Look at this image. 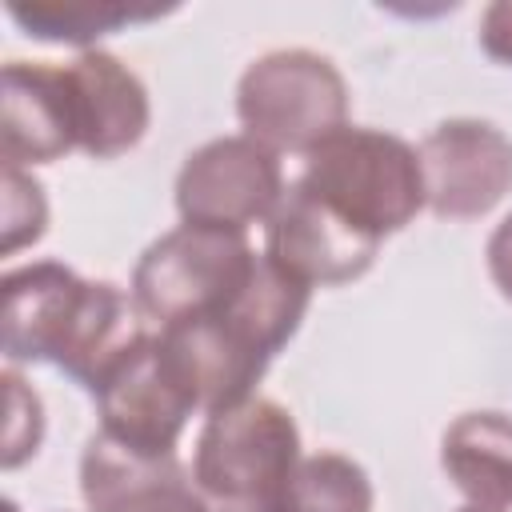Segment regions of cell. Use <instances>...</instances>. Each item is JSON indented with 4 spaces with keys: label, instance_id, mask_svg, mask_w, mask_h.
Wrapping results in <instances>:
<instances>
[{
    "label": "cell",
    "instance_id": "obj_11",
    "mask_svg": "<svg viewBox=\"0 0 512 512\" xmlns=\"http://www.w3.org/2000/svg\"><path fill=\"white\" fill-rule=\"evenodd\" d=\"M72 112H76V148L92 160H116L132 152L148 124L152 104L144 80L112 52L88 48L64 64Z\"/></svg>",
    "mask_w": 512,
    "mask_h": 512
},
{
    "label": "cell",
    "instance_id": "obj_15",
    "mask_svg": "<svg viewBox=\"0 0 512 512\" xmlns=\"http://www.w3.org/2000/svg\"><path fill=\"white\" fill-rule=\"evenodd\" d=\"M176 12V4L156 0H8V16L32 36L48 44H72L80 52L96 48L100 36L144 24Z\"/></svg>",
    "mask_w": 512,
    "mask_h": 512
},
{
    "label": "cell",
    "instance_id": "obj_16",
    "mask_svg": "<svg viewBox=\"0 0 512 512\" xmlns=\"http://www.w3.org/2000/svg\"><path fill=\"white\" fill-rule=\"evenodd\" d=\"M376 492L368 472L340 452L304 456L288 492V512H372Z\"/></svg>",
    "mask_w": 512,
    "mask_h": 512
},
{
    "label": "cell",
    "instance_id": "obj_18",
    "mask_svg": "<svg viewBox=\"0 0 512 512\" xmlns=\"http://www.w3.org/2000/svg\"><path fill=\"white\" fill-rule=\"evenodd\" d=\"M48 228L44 188L24 168H4V256L36 244Z\"/></svg>",
    "mask_w": 512,
    "mask_h": 512
},
{
    "label": "cell",
    "instance_id": "obj_13",
    "mask_svg": "<svg viewBox=\"0 0 512 512\" xmlns=\"http://www.w3.org/2000/svg\"><path fill=\"white\" fill-rule=\"evenodd\" d=\"M0 92H4V120H0L4 168L52 164L76 148V112H72L64 64L8 60L0 72Z\"/></svg>",
    "mask_w": 512,
    "mask_h": 512
},
{
    "label": "cell",
    "instance_id": "obj_19",
    "mask_svg": "<svg viewBox=\"0 0 512 512\" xmlns=\"http://www.w3.org/2000/svg\"><path fill=\"white\" fill-rule=\"evenodd\" d=\"M480 48L488 60L512 68V0H496L480 16Z\"/></svg>",
    "mask_w": 512,
    "mask_h": 512
},
{
    "label": "cell",
    "instance_id": "obj_6",
    "mask_svg": "<svg viewBox=\"0 0 512 512\" xmlns=\"http://www.w3.org/2000/svg\"><path fill=\"white\" fill-rule=\"evenodd\" d=\"M100 432L140 456H172L192 412L196 392L172 364L156 328H148L92 388Z\"/></svg>",
    "mask_w": 512,
    "mask_h": 512
},
{
    "label": "cell",
    "instance_id": "obj_4",
    "mask_svg": "<svg viewBox=\"0 0 512 512\" xmlns=\"http://www.w3.org/2000/svg\"><path fill=\"white\" fill-rule=\"evenodd\" d=\"M236 116L244 136L276 156H308L348 124V84L328 56L312 48H276L240 72Z\"/></svg>",
    "mask_w": 512,
    "mask_h": 512
},
{
    "label": "cell",
    "instance_id": "obj_8",
    "mask_svg": "<svg viewBox=\"0 0 512 512\" xmlns=\"http://www.w3.org/2000/svg\"><path fill=\"white\" fill-rule=\"evenodd\" d=\"M380 252V240L348 224L312 188L292 180L264 220V256L304 288H340L360 280Z\"/></svg>",
    "mask_w": 512,
    "mask_h": 512
},
{
    "label": "cell",
    "instance_id": "obj_21",
    "mask_svg": "<svg viewBox=\"0 0 512 512\" xmlns=\"http://www.w3.org/2000/svg\"><path fill=\"white\" fill-rule=\"evenodd\" d=\"M460 512H500V508H480V504H464Z\"/></svg>",
    "mask_w": 512,
    "mask_h": 512
},
{
    "label": "cell",
    "instance_id": "obj_5",
    "mask_svg": "<svg viewBox=\"0 0 512 512\" xmlns=\"http://www.w3.org/2000/svg\"><path fill=\"white\" fill-rule=\"evenodd\" d=\"M260 252L244 232L176 224L144 248L132 268L128 296L148 328H168L224 308L252 276Z\"/></svg>",
    "mask_w": 512,
    "mask_h": 512
},
{
    "label": "cell",
    "instance_id": "obj_9",
    "mask_svg": "<svg viewBox=\"0 0 512 512\" xmlns=\"http://www.w3.org/2000/svg\"><path fill=\"white\" fill-rule=\"evenodd\" d=\"M416 152L428 208L440 220H476L512 192V140L488 120H444Z\"/></svg>",
    "mask_w": 512,
    "mask_h": 512
},
{
    "label": "cell",
    "instance_id": "obj_12",
    "mask_svg": "<svg viewBox=\"0 0 512 512\" xmlns=\"http://www.w3.org/2000/svg\"><path fill=\"white\" fill-rule=\"evenodd\" d=\"M80 496L88 512H208L176 452L140 456L104 432L80 452Z\"/></svg>",
    "mask_w": 512,
    "mask_h": 512
},
{
    "label": "cell",
    "instance_id": "obj_1",
    "mask_svg": "<svg viewBox=\"0 0 512 512\" xmlns=\"http://www.w3.org/2000/svg\"><path fill=\"white\" fill-rule=\"evenodd\" d=\"M0 348L8 364H52L84 392L148 332L132 296L112 280H84L60 260L4 272Z\"/></svg>",
    "mask_w": 512,
    "mask_h": 512
},
{
    "label": "cell",
    "instance_id": "obj_10",
    "mask_svg": "<svg viewBox=\"0 0 512 512\" xmlns=\"http://www.w3.org/2000/svg\"><path fill=\"white\" fill-rule=\"evenodd\" d=\"M156 336L188 380V388L196 392L204 416L256 396V384L272 364V352H264L260 340L240 320H232L228 308L156 328Z\"/></svg>",
    "mask_w": 512,
    "mask_h": 512
},
{
    "label": "cell",
    "instance_id": "obj_7",
    "mask_svg": "<svg viewBox=\"0 0 512 512\" xmlns=\"http://www.w3.org/2000/svg\"><path fill=\"white\" fill-rule=\"evenodd\" d=\"M284 168L272 148L252 136H216L184 156L176 172L180 224L248 232L264 224L284 196Z\"/></svg>",
    "mask_w": 512,
    "mask_h": 512
},
{
    "label": "cell",
    "instance_id": "obj_17",
    "mask_svg": "<svg viewBox=\"0 0 512 512\" xmlns=\"http://www.w3.org/2000/svg\"><path fill=\"white\" fill-rule=\"evenodd\" d=\"M4 392H8V424H4L0 464L12 472L24 460H32L44 440V404H40V392L24 384L16 368H4Z\"/></svg>",
    "mask_w": 512,
    "mask_h": 512
},
{
    "label": "cell",
    "instance_id": "obj_20",
    "mask_svg": "<svg viewBox=\"0 0 512 512\" xmlns=\"http://www.w3.org/2000/svg\"><path fill=\"white\" fill-rule=\"evenodd\" d=\"M484 256H488V276H492V284L500 288L504 300H512V212L492 228Z\"/></svg>",
    "mask_w": 512,
    "mask_h": 512
},
{
    "label": "cell",
    "instance_id": "obj_3",
    "mask_svg": "<svg viewBox=\"0 0 512 512\" xmlns=\"http://www.w3.org/2000/svg\"><path fill=\"white\" fill-rule=\"evenodd\" d=\"M300 184L372 240L408 228L428 208L420 152L384 128L344 124L304 156Z\"/></svg>",
    "mask_w": 512,
    "mask_h": 512
},
{
    "label": "cell",
    "instance_id": "obj_14",
    "mask_svg": "<svg viewBox=\"0 0 512 512\" xmlns=\"http://www.w3.org/2000/svg\"><path fill=\"white\" fill-rule=\"evenodd\" d=\"M440 468L452 488L480 508H512V416L464 412L440 436Z\"/></svg>",
    "mask_w": 512,
    "mask_h": 512
},
{
    "label": "cell",
    "instance_id": "obj_2",
    "mask_svg": "<svg viewBox=\"0 0 512 512\" xmlns=\"http://www.w3.org/2000/svg\"><path fill=\"white\" fill-rule=\"evenodd\" d=\"M300 460L292 412L268 396H248L204 420L192 452V480L208 512H288Z\"/></svg>",
    "mask_w": 512,
    "mask_h": 512
}]
</instances>
